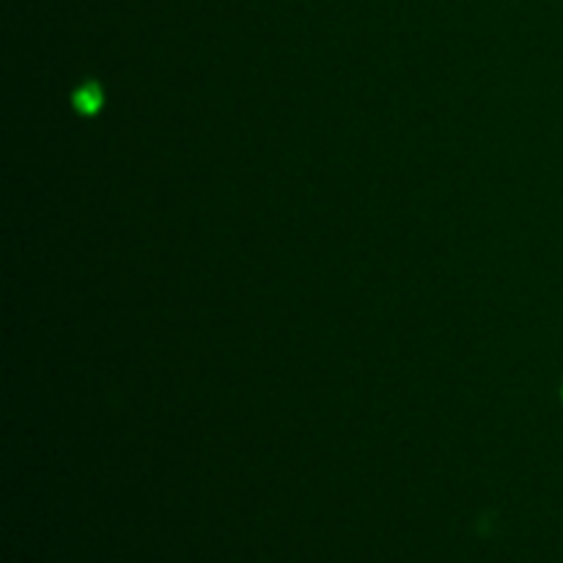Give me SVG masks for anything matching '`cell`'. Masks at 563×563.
<instances>
[{"label":"cell","mask_w":563,"mask_h":563,"mask_svg":"<svg viewBox=\"0 0 563 563\" xmlns=\"http://www.w3.org/2000/svg\"><path fill=\"white\" fill-rule=\"evenodd\" d=\"M75 108L86 115H93L102 108V91H99L97 82H86V86L75 93Z\"/></svg>","instance_id":"cell-1"}]
</instances>
